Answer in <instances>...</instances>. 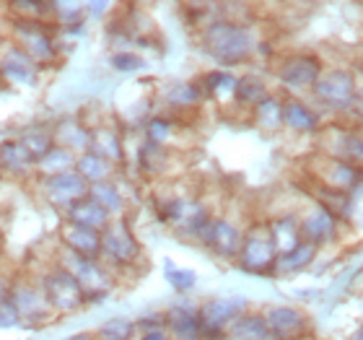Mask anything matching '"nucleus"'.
Masks as SVG:
<instances>
[{"instance_id": "obj_16", "label": "nucleus", "mask_w": 363, "mask_h": 340, "mask_svg": "<svg viewBox=\"0 0 363 340\" xmlns=\"http://www.w3.org/2000/svg\"><path fill=\"white\" fill-rule=\"evenodd\" d=\"M60 242L65 250L76 252V255L101 260V234L99 231H91V229L76 226V224L65 221L60 226Z\"/></svg>"}, {"instance_id": "obj_27", "label": "nucleus", "mask_w": 363, "mask_h": 340, "mask_svg": "<svg viewBox=\"0 0 363 340\" xmlns=\"http://www.w3.org/2000/svg\"><path fill=\"white\" fill-rule=\"evenodd\" d=\"M89 197H94L109 216H112V213H122V208H125V197H122L120 187L109 180L89 185Z\"/></svg>"}, {"instance_id": "obj_9", "label": "nucleus", "mask_w": 363, "mask_h": 340, "mask_svg": "<svg viewBox=\"0 0 363 340\" xmlns=\"http://www.w3.org/2000/svg\"><path fill=\"white\" fill-rule=\"evenodd\" d=\"M314 94H317L327 106L333 109H345L350 102L356 99V81L345 70H330V73H319L314 81Z\"/></svg>"}, {"instance_id": "obj_18", "label": "nucleus", "mask_w": 363, "mask_h": 340, "mask_svg": "<svg viewBox=\"0 0 363 340\" xmlns=\"http://www.w3.org/2000/svg\"><path fill=\"white\" fill-rule=\"evenodd\" d=\"M55 133V143L68 148L70 153H84L91 148V130L86 128L78 117H65V120L52 130Z\"/></svg>"}, {"instance_id": "obj_10", "label": "nucleus", "mask_w": 363, "mask_h": 340, "mask_svg": "<svg viewBox=\"0 0 363 340\" xmlns=\"http://www.w3.org/2000/svg\"><path fill=\"white\" fill-rule=\"evenodd\" d=\"M16 39H18V50L23 55H29L31 60L37 62H50L55 57V42L50 37L47 26L39 21H16Z\"/></svg>"}, {"instance_id": "obj_33", "label": "nucleus", "mask_w": 363, "mask_h": 340, "mask_svg": "<svg viewBox=\"0 0 363 340\" xmlns=\"http://www.w3.org/2000/svg\"><path fill=\"white\" fill-rule=\"evenodd\" d=\"M167 280H169V286L174 288L177 294H187V291H192V288H195L197 275H195V270L177 268L174 263H167Z\"/></svg>"}, {"instance_id": "obj_40", "label": "nucleus", "mask_w": 363, "mask_h": 340, "mask_svg": "<svg viewBox=\"0 0 363 340\" xmlns=\"http://www.w3.org/2000/svg\"><path fill=\"white\" fill-rule=\"evenodd\" d=\"M169 138V122L167 120H161V117H156V120L148 122V141L151 143H164Z\"/></svg>"}, {"instance_id": "obj_19", "label": "nucleus", "mask_w": 363, "mask_h": 340, "mask_svg": "<svg viewBox=\"0 0 363 340\" xmlns=\"http://www.w3.org/2000/svg\"><path fill=\"white\" fill-rule=\"evenodd\" d=\"M298 229H301V239L303 242L314 244V247H319L322 242H327V239H333L335 234V216L330 211H325L322 205H317L314 211L306 216V219L298 224Z\"/></svg>"}, {"instance_id": "obj_35", "label": "nucleus", "mask_w": 363, "mask_h": 340, "mask_svg": "<svg viewBox=\"0 0 363 340\" xmlns=\"http://www.w3.org/2000/svg\"><path fill=\"white\" fill-rule=\"evenodd\" d=\"M340 161L345 164H363V136H345L340 143Z\"/></svg>"}, {"instance_id": "obj_3", "label": "nucleus", "mask_w": 363, "mask_h": 340, "mask_svg": "<svg viewBox=\"0 0 363 340\" xmlns=\"http://www.w3.org/2000/svg\"><path fill=\"white\" fill-rule=\"evenodd\" d=\"M205 50L220 65H239L250 57L252 37L250 31L236 26V23L218 21L205 31Z\"/></svg>"}, {"instance_id": "obj_7", "label": "nucleus", "mask_w": 363, "mask_h": 340, "mask_svg": "<svg viewBox=\"0 0 363 340\" xmlns=\"http://www.w3.org/2000/svg\"><path fill=\"white\" fill-rule=\"evenodd\" d=\"M140 244H138L135 234L130 231L128 221L114 219L106 224V229L101 231V257L104 265H135L140 260Z\"/></svg>"}, {"instance_id": "obj_43", "label": "nucleus", "mask_w": 363, "mask_h": 340, "mask_svg": "<svg viewBox=\"0 0 363 340\" xmlns=\"http://www.w3.org/2000/svg\"><path fill=\"white\" fill-rule=\"evenodd\" d=\"M89 6H91V11H94V13H101V11L109 6V0H89Z\"/></svg>"}, {"instance_id": "obj_23", "label": "nucleus", "mask_w": 363, "mask_h": 340, "mask_svg": "<svg viewBox=\"0 0 363 340\" xmlns=\"http://www.w3.org/2000/svg\"><path fill=\"white\" fill-rule=\"evenodd\" d=\"M34 161L37 159L26 151V146H23L18 138H13V141H3V143H0V167L8 169V172L23 174L26 169L34 167Z\"/></svg>"}, {"instance_id": "obj_37", "label": "nucleus", "mask_w": 363, "mask_h": 340, "mask_svg": "<svg viewBox=\"0 0 363 340\" xmlns=\"http://www.w3.org/2000/svg\"><path fill=\"white\" fill-rule=\"evenodd\" d=\"M234 89H236V78L231 76V73L216 70V73H211V76L205 78V91H208V94H223V91H231V94H234Z\"/></svg>"}, {"instance_id": "obj_44", "label": "nucleus", "mask_w": 363, "mask_h": 340, "mask_svg": "<svg viewBox=\"0 0 363 340\" xmlns=\"http://www.w3.org/2000/svg\"><path fill=\"white\" fill-rule=\"evenodd\" d=\"M65 340H96L94 333H76V335H68Z\"/></svg>"}, {"instance_id": "obj_24", "label": "nucleus", "mask_w": 363, "mask_h": 340, "mask_svg": "<svg viewBox=\"0 0 363 340\" xmlns=\"http://www.w3.org/2000/svg\"><path fill=\"white\" fill-rule=\"evenodd\" d=\"M267 229H270V236H272V242H275V250H278V255H283V252H288V250H294L296 244L303 242L301 229H298V221L291 219V216L270 221V224H267Z\"/></svg>"}, {"instance_id": "obj_47", "label": "nucleus", "mask_w": 363, "mask_h": 340, "mask_svg": "<svg viewBox=\"0 0 363 340\" xmlns=\"http://www.w3.org/2000/svg\"><path fill=\"white\" fill-rule=\"evenodd\" d=\"M361 114H363V112H361Z\"/></svg>"}, {"instance_id": "obj_8", "label": "nucleus", "mask_w": 363, "mask_h": 340, "mask_svg": "<svg viewBox=\"0 0 363 340\" xmlns=\"http://www.w3.org/2000/svg\"><path fill=\"white\" fill-rule=\"evenodd\" d=\"M200 239L208 250H213L223 260H236L239 250H242L244 234L226 219H211L205 224V229L200 231Z\"/></svg>"}, {"instance_id": "obj_30", "label": "nucleus", "mask_w": 363, "mask_h": 340, "mask_svg": "<svg viewBox=\"0 0 363 340\" xmlns=\"http://www.w3.org/2000/svg\"><path fill=\"white\" fill-rule=\"evenodd\" d=\"M18 141L26 146V151H29L34 159H39V156H45L55 146V133L47 128H31V130H26Z\"/></svg>"}, {"instance_id": "obj_42", "label": "nucleus", "mask_w": 363, "mask_h": 340, "mask_svg": "<svg viewBox=\"0 0 363 340\" xmlns=\"http://www.w3.org/2000/svg\"><path fill=\"white\" fill-rule=\"evenodd\" d=\"M8 291H11V280L0 273V302H3V299H8Z\"/></svg>"}, {"instance_id": "obj_20", "label": "nucleus", "mask_w": 363, "mask_h": 340, "mask_svg": "<svg viewBox=\"0 0 363 340\" xmlns=\"http://www.w3.org/2000/svg\"><path fill=\"white\" fill-rule=\"evenodd\" d=\"M228 340H272L270 327H267L265 314H257V312H244L228 325L226 330Z\"/></svg>"}, {"instance_id": "obj_26", "label": "nucleus", "mask_w": 363, "mask_h": 340, "mask_svg": "<svg viewBox=\"0 0 363 340\" xmlns=\"http://www.w3.org/2000/svg\"><path fill=\"white\" fill-rule=\"evenodd\" d=\"M283 122L296 133H309V130H314L319 125V117L306 104L291 99V102L283 104Z\"/></svg>"}, {"instance_id": "obj_28", "label": "nucleus", "mask_w": 363, "mask_h": 340, "mask_svg": "<svg viewBox=\"0 0 363 340\" xmlns=\"http://www.w3.org/2000/svg\"><path fill=\"white\" fill-rule=\"evenodd\" d=\"M135 333H138L135 322L128 317H112L94 330L96 340H135Z\"/></svg>"}, {"instance_id": "obj_2", "label": "nucleus", "mask_w": 363, "mask_h": 340, "mask_svg": "<svg viewBox=\"0 0 363 340\" xmlns=\"http://www.w3.org/2000/svg\"><path fill=\"white\" fill-rule=\"evenodd\" d=\"M37 283L45 291L47 304L55 312V317H70V314H76L86 307V296L78 286V280L57 263L50 270L42 273Z\"/></svg>"}, {"instance_id": "obj_22", "label": "nucleus", "mask_w": 363, "mask_h": 340, "mask_svg": "<svg viewBox=\"0 0 363 340\" xmlns=\"http://www.w3.org/2000/svg\"><path fill=\"white\" fill-rule=\"evenodd\" d=\"M314 255H317V247L309 242H298L294 247V250L283 252V255H278V260H275V270H272V275H286V273H298L303 270L306 265L314 260Z\"/></svg>"}, {"instance_id": "obj_11", "label": "nucleus", "mask_w": 363, "mask_h": 340, "mask_svg": "<svg viewBox=\"0 0 363 340\" xmlns=\"http://www.w3.org/2000/svg\"><path fill=\"white\" fill-rule=\"evenodd\" d=\"M45 195L52 200L55 205H73L76 200L89 195V182L76 172V169H68V172L52 174V177H45Z\"/></svg>"}, {"instance_id": "obj_31", "label": "nucleus", "mask_w": 363, "mask_h": 340, "mask_svg": "<svg viewBox=\"0 0 363 340\" xmlns=\"http://www.w3.org/2000/svg\"><path fill=\"white\" fill-rule=\"evenodd\" d=\"M234 94H236V99H239L242 104H252V106H257L262 99H267L265 84H262L259 78H255V76L239 78V81H236Z\"/></svg>"}, {"instance_id": "obj_1", "label": "nucleus", "mask_w": 363, "mask_h": 340, "mask_svg": "<svg viewBox=\"0 0 363 340\" xmlns=\"http://www.w3.org/2000/svg\"><path fill=\"white\" fill-rule=\"evenodd\" d=\"M57 265L78 280V286L86 296V307L89 304H101L109 296V291L114 288V278L109 273V265H104L96 257H84L76 255L62 247V252L57 255Z\"/></svg>"}, {"instance_id": "obj_41", "label": "nucleus", "mask_w": 363, "mask_h": 340, "mask_svg": "<svg viewBox=\"0 0 363 340\" xmlns=\"http://www.w3.org/2000/svg\"><path fill=\"white\" fill-rule=\"evenodd\" d=\"M135 340H169V335L164 327H159V330H138Z\"/></svg>"}, {"instance_id": "obj_39", "label": "nucleus", "mask_w": 363, "mask_h": 340, "mask_svg": "<svg viewBox=\"0 0 363 340\" xmlns=\"http://www.w3.org/2000/svg\"><path fill=\"white\" fill-rule=\"evenodd\" d=\"M16 327H21V319L16 314V309L11 307L8 299L0 302V330H16Z\"/></svg>"}, {"instance_id": "obj_15", "label": "nucleus", "mask_w": 363, "mask_h": 340, "mask_svg": "<svg viewBox=\"0 0 363 340\" xmlns=\"http://www.w3.org/2000/svg\"><path fill=\"white\" fill-rule=\"evenodd\" d=\"M37 62L31 60L29 55H23L18 47L8 50L0 57V78H6L16 86H34L37 84Z\"/></svg>"}, {"instance_id": "obj_45", "label": "nucleus", "mask_w": 363, "mask_h": 340, "mask_svg": "<svg viewBox=\"0 0 363 340\" xmlns=\"http://www.w3.org/2000/svg\"><path fill=\"white\" fill-rule=\"evenodd\" d=\"M350 340H363V325H361V327H358L356 333H353V338H350Z\"/></svg>"}, {"instance_id": "obj_12", "label": "nucleus", "mask_w": 363, "mask_h": 340, "mask_svg": "<svg viewBox=\"0 0 363 340\" xmlns=\"http://www.w3.org/2000/svg\"><path fill=\"white\" fill-rule=\"evenodd\" d=\"M265 319L272 340H298L309 327L306 314L296 307H270L265 312Z\"/></svg>"}, {"instance_id": "obj_29", "label": "nucleus", "mask_w": 363, "mask_h": 340, "mask_svg": "<svg viewBox=\"0 0 363 340\" xmlns=\"http://www.w3.org/2000/svg\"><path fill=\"white\" fill-rule=\"evenodd\" d=\"M91 151L101 153L109 161L122 159V138L114 130H91Z\"/></svg>"}, {"instance_id": "obj_4", "label": "nucleus", "mask_w": 363, "mask_h": 340, "mask_svg": "<svg viewBox=\"0 0 363 340\" xmlns=\"http://www.w3.org/2000/svg\"><path fill=\"white\" fill-rule=\"evenodd\" d=\"M8 302L21 319V327H42L55 319V312L50 309L45 291L37 280H11Z\"/></svg>"}, {"instance_id": "obj_21", "label": "nucleus", "mask_w": 363, "mask_h": 340, "mask_svg": "<svg viewBox=\"0 0 363 340\" xmlns=\"http://www.w3.org/2000/svg\"><path fill=\"white\" fill-rule=\"evenodd\" d=\"M76 172L84 177L89 185H94V182H104L112 177L114 172V161H109L106 156H101V153L96 151H84L76 156Z\"/></svg>"}, {"instance_id": "obj_13", "label": "nucleus", "mask_w": 363, "mask_h": 340, "mask_svg": "<svg viewBox=\"0 0 363 340\" xmlns=\"http://www.w3.org/2000/svg\"><path fill=\"white\" fill-rule=\"evenodd\" d=\"M164 330H167L169 340H203L197 309L189 304H174L164 314Z\"/></svg>"}, {"instance_id": "obj_5", "label": "nucleus", "mask_w": 363, "mask_h": 340, "mask_svg": "<svg viewBox=\"0 0 363 340\" xmlns=\"http://www.w3.org/2000/svg\"><path fill=\"white\" fill-rule=\"evenodd\" d=\"M239 268L252 275H272L275 270V260H278V250L270 236L267 224L252 226L242 239V250L236 255Z\"/></svg>"}, {"instance_id": "obj_6", "label": "nucleus", "mask_w": 363, "mask_h": 340, "mask_svg": "<svg viewBox=\"0 0 363 340\" xmlns=\"http://www.w3.org/2000/svg\"><path fill=\"white\" fill-rule=\"evenodd\" d=\"M250 309V302L236 296V299H211L197 307V317H200V330L203 340H228L226 330L239 314Z\"/></svg>"}, {"instance_id": "obj_34", "label": "nucleus", "mask_w": 363, "mask_h": 340, "mask_svg": "<svg viewBox=\"0 0 363 340\" xmlns=\"http://www.w3.org/2000/svg\"><path fill=\"white\" fill-rule=\"evenodd\" d=\"M11 8L21 16L18 21H39L47 13L45 0H11Z\"/></svg>"}, {"instance_id": "obj_36", "label": "nucleus", "mask_w": 363, "mask_h": 340, "mask_svg": "<svg viewBox=\"0 0 363 340\" xmlns=\"http://www.w3.org/2000/svg\"><path fill=\"white\" fill-rule=\"evenodd\" d=\"M200 97H203V91L197 89V86L192 84H179L174 86V89L169 91V102L177 106H189L195 104V102H200Z\"/></svg>"}, {"instance_id": "obj_17", "label": "nucleus", "mask_w": 363, "mask_h": 340, "mask_svg": "<svg viewBox=\"0 0 363 340\" xmlns=\"http://www.w3.org/2000/svg\"><path fill=\"white\" fill-rule=\"evenodd\" d=\"M68 211V221L70 224H76V226H84V229H91V231H104L106 224H109V213L101 208V205L94 200V197H81V200H76L73 205H68L65 208Z\"/></svg>"}, {"instance_id": "obj_46", "label": "nucleus", "mask_w": 363, "mask_h": 340, "mask_svg": "<svg viewBox=\"0 0 363 340\" xmlns=\"http://www.w3.org/2000/svg\"><path fill=\"white\" fill-rule=\"evenodd\" d=\"M60 3H62V0H60Z\"/></svg>"}, {"instance_id": "obj_32", "label": "nucleus", "mask_w": 363, "mask_h": 340, "mask_svg": "<svg viewBox=\"0 0 363 340\" xmlns=\"http://www.w3.org/2000/svg\"><path fill=\"white\" fill-rule=\"evenodd\" d=\"M255 117H257V122L265 130H275L278 125H283V104L272 97L262 99V102L255 106Z\"/></svg>"}, {"instance_id": "obj_14", "label": "nucleus", "mask_w": 363, "mask_h": 340, "mask_svg": "<svg viewBox=\"0 0 363 340\" xmlns=\"http://www.w3.org/2000/svg\"><path fill=\"white\" fill-rule=\"evenodd\" d=\"M322 68L314 55H294L280 65V81L291 89H301V86H314Z\"/></svg>"}, {"instance_id": "obj_38", "label": "nucleus", "mask_w": 363, "mask_h": 340, "mask_svg": "<svg viewBox=\"0 0 363 340\" xmlns=\"http://www.w3.org/2000/svg\"><path fill=\"white\" fill-rule=\"evenodd\" d=\"M112 68L120 70V73H133V70L143 68V60H140L138 55L120 53V55H114V57H112Z\"/></svg>"}, {"instance_id": "obj_25", "label": "nucleus", "mask_w": 363, "mask_h": 340, "mask_svg": "<svg viewBox=\"0 0 363 340\" xmlns=\"http://www.w3.org/2000/svg\"><path fill=\"white\" fill-rule=\"evenodd\" d=\"M34 167L39 169L42 177H52V174L68 172V169H76V153H70L68 148H62V146L55 143L45 156H39V159L34 161Z\"/></svg>"}]
</instances>
